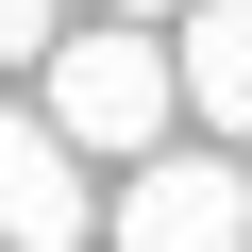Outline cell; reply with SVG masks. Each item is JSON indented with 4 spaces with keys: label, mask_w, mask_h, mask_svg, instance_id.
Listing matches in <instances>:
<instances>
[{
    "label": "cell",
    "mask_w": 252,
    "mask_h": 252,
    "mask_svg": "<svg viewBox=\"0 0 252 252\" xmlns=\"http://www.w3.org/2000/svg\"><path fill=\"white\" fill-rule=\"evenodd\" d=\"M34 118L67 152H118V168H152L168 135H185V101H168V34H118V17H84L51 67H34Z\"/></svg>",
    "instance_id": "1"
},
{
    "label": "cell",
    "mask_w": 252,
    "mask_h": 252,
    "mask_svg": "<svg viewBox=\"0 0 252 252\" xmlns=\"http://www.w3.org/2000/svg\"><path fill=\"white\" fill-rule=\"evenodd\" d=\"M101 235H118V252H252V168H235V152H185V135H168L135 185L101 202Z\"/></svg>",
    "instance_id": "2"
},
{
    "label": "cell",
    "mask_w": 252,
    "mask_h": 252,
    "mask_svg": "<svg viewBox=\"0 0 252 252\" xmlns=\"http://www.w3.org/2000/svg\"><path fill=\"white\" fill-rule=\"evenodd\" d=\"M101 202H84V152L51 135L34 101H0V252H84Z\"/></svg>",
    "instance_id": "3"
},
{
    "label": "cell",
    "mask_w": 252,
    "mask_h": 252,
    "mask_svg": "<svg viewBox=\"0 0 252 252\" xmlns=\"http://www.w3.org/2000/svg\"><path fill=\"white\" fill-rule=\"evenodd\" d=\"M168 101L202 135H252V0H185L168 17Z\"/></svg>",
    "instance_id": "4"
},
{
    "label": "cell",
    "mask_w": 252,
    "mask_h": 252,
    "mask_svg": "<svg viewBox=\"0 0 252 252\" xmlns=\"http://www.w3.org/2000/svg\"><path fill=\"white\" fill-rule=\"evenodd\" d=\"M67 51V17H51V0H0V67H51Z\"/></svg>",
    "instance_id": "5"
},
{
    "label": "cell",
    "mask_w": 252,
    "mask_h": 252,
    "mask_svg": "<svg viewBox=\"0 0 252 252\" xmlns=\"http://www.w3.org/2000/svg\"><path fill=\"white\" fill-rule=\"evenodd\" d=\"M101 17H118V34H168V17H185V0H101Z\"/></svg>",
    "instance_id": "6"
}]
</instances>
